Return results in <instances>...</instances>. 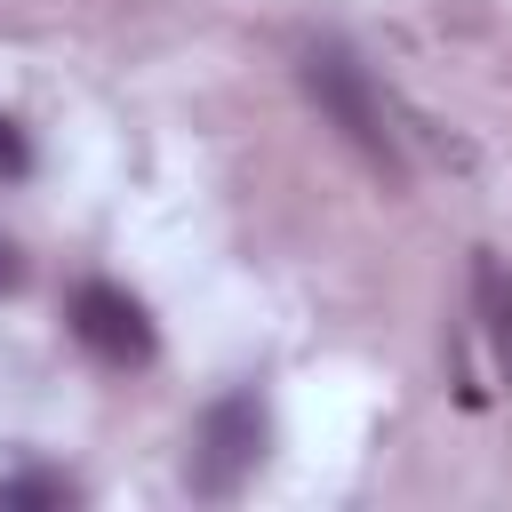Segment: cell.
Returning <instances> with one entry per match:
<instances>
[{
	"label": "cell",
	"mask_w": 512,
	"mask_h": 512,
	"mask_svg": "<svg viewBox=\"0 0 512 512\" xmlns=\"http://www.w3.org/2000/svg\"><path fill=\"white\" fill-rule=\"evenodd\" d=\"M296 80H304V96L344 128V144H352L384 184H408V152H400L392 104H384V88L368 80V64H360L344 40H304V48H296Z\"/></svg>",
	"instance_id": "cell-1"
},
{
	"label": "cell",
	"mask_w": 512,
	"mask_h": 512,
	"mask_svg": "<svg viewBox=\"0 0 512 512\" xmlns=\"http://www.w3.org/2000/svg\"><path fill=\"white\" fill-rule=\"evenodd\" d=\"M264 440H272V424H264V400H256V392L208 400V416H200V432H192V456H184L192 496H208V504L240 496L248 472L264 464Z\"/></svg>",
	"instance_id": "cell-2"
},
{
	"label": "cell",
	"mask_w": 512,
	"mask_h": 512,
	"mask_svg": "<svg viewBox=\"0 0 512 512\" xmlns=\"http://www.w3.org/2000/svg\"><path fill=\"white\" fill-rule=\"evenodd\" d=\"M64 320H72V344H80L88 360H104V368H152V352H160L152 312H144L120 280H80Z\"/></svg>",
	"instance_id": "cell-3"
},
{
	"label": "cell",
	"mask_w": 512,
	"mask_h": 512,
	"mask_svg": "<svg viewBox=\"0 0 512 512\" xmlns=\"http://www.w3.org/2000/svg\"><path fill=\"white\" fill-rule=\"evenodd\" d=\"M472 328L496 360V384L512 392V264L496 248H472Z\"/></svg>",
	"instance_id": "cell-4"
},
{
	"label": "cell",
	"mask_w": 512,
	"mask_h": 512,
	"mask_svg": "<svg viewBox=\"0 0 512 512\" xmlns=\"http://www.w3.org/2000/svg\"><path fill=\"white\" fill-rule=\"evenodd\" d=\"M64 504H80V480H64V472H8L0 480V512H64Z\"/></svg>",
	"instance_id": "cell-5"
},
{
	"label": "cell",
	"mask_w": 512,
	"mask_h": 512,
	"mask_svg": "<svg viewBox=\"0 0 512 512\" xmlns=\"http://www.w3.org/2000/svg\"><path fill=\"white\" fill-rule=\"evenodd\" d=\"M16 176H32V144H24V128L0 112V184H16Z\"/></svg>",
	"instance_id": "cell-6"
},
{
	"label": "cell",
	"mask_w": 512,
	"mask_h": 512,
	"mask_svg": "<svg viewBox=\"0 0 512 512\" xmlns=\"http://www.w3.org/2000/svg\"><path fill=\"white\" fill-rule=\"evenodd\" d=\"M24 288V256H16V240H0V296H16Z\"/></svg>",
	"instance_id": "cell-7"
}]
</instances>
